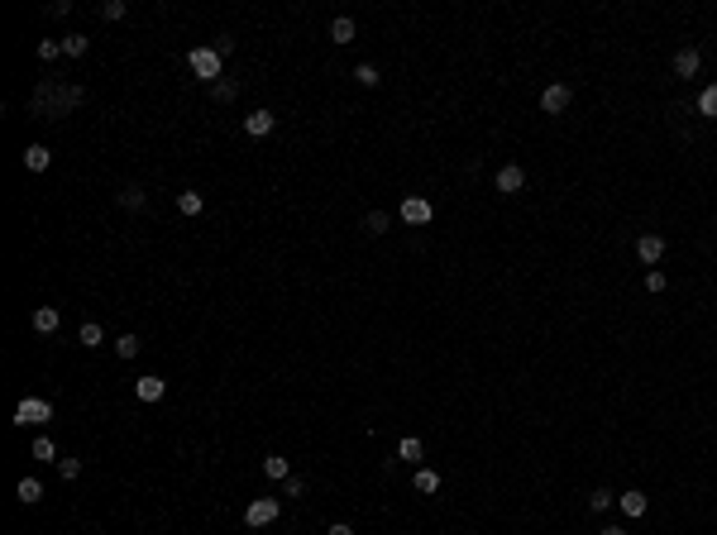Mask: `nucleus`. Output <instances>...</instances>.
Here are the masks:
<instances>
[{"label": "nucleus", "mask_w": 717, "mask_h": 535, "mask_svg": "<svg viewBox=\"0 0 717 535\" xmlns=\"http://www.w3.org/2000/svg\"><path fill=\"white\" fill-rule=\"evenodd\" d=\"M81 101H86V91H81V86H58V81H44V86L29 96V111H34V115H67L72 106H81Z\"/></svg>", "instance_id": "nucleus-1"}, {"label": "nucleus", "mask_w": 717, "mask_h": 535, "mask_svg": "<svg viewBox=\"0 0 717 535\" xmlns=\"http://www.w3.org/2000/svg\"><path fill=\"white\" fill-rule=\"evenodd\" d=\"M283 516V497H254V502L244 506V526H273V521Z\"/></svg>", "instance_id": "nucleus-2"}, {"label": "nucleus", "mask_w": 717, "mask_h": 535, "mask_svg": "<svg viewBox=\"0 0 717 535\" xmlns=\"http://www.w3.org/2000/svg\"><path fill=\"white\" fill-rule=\"evenodd\" d=\"M187 67H191L201 81H210V86L220 81V53H215V48H191V53H187Z\"/></svg>", "instance_id": "nucleus-3"}, {"label": "nucleus", "mask_w": 717, "mask_h": 535, "mask_svg": "<svg viewBox=\"0 0 717 535\" xmlns=\"http://www.w3.org/2000/svg\"><path fill=\"white\" fill-rule=\"evenodd\" d=\"M53 421V402H44V397H24L15 407V425H44Z\"/></svg>", "instance_id": "nucleus-4"}, {"label": "nucleus", "mask_w": 717, "mask_h": 535, "mask_svg": "<svg viewBox=\"0 0 717 535\" xmlns=\"http://www.w3.org/2000/svg\"><path fill=\"white\" fill-rule=\"evenodd\" d=\"M569 101H574V91L564 86V81H555V86H545L541 111H545V115H564V111H569Z\"/></svg>", "instance_id": "nucleus-5"}, {"label": "nucleus", "mask_w": 717, "mask_h": 535, "mask_svg": "<svg viewBox=\"0 0 717 535\" xmlns=\"http://www.w3.org/2000/svg\"><path fill=\"white\" fill-rule=\"evenodd\" d=\"M430 215H435V205H430L426 196H407V201H402V220L407 225H430Z\"/></svg>", "instance_id": "nucleus-6"}, {"label": "nucleus", "mask_w": 717, "mask_h": 535, "mask_svg": "<svg viewBox=\"0 0 717 535\" xmlns=\"http://www.w3.org/2000/svg\"><path fill=\"white\" fill-rule=\"evenodd\" d=\"M493 187L502 191V196H517V191L526 187V173L517 168V163H507V168H497V177H493Z\"/></svg>", "instance_id": "nucleus-7"}, {"label": "nucleus", "mask_w": 717, "mask_h": 535, "mask_svg": "<svg viewBox=\"0 0 717 535\" xmlns=\"http://www.w3.org/2000/svg\"><path fill=\"white\" fill-rule=\"evenodd\" d=\"M636 258H641L646 268L660 263V258H665V235H641V239H636Z\"/></svg>", "instance_id": "nucleus-8"}, {"label": "nucleus", "mask_w": 717, "mask_h": 535, "mask_svg": "<svg viewBox=\"0 0 717 535\" xmlns=\"http://www.w3.org/2000/svg\"><path fill=\"white\" fill-rule=\"evenodd\" d=\"M273 125H278V115H273V111L244 115V134H249V139H263V134H273Z\"/></svg>", "instance_id": "nucleus-9"}, {"label": "nucleus", "mask_w": 717, "mask_h": 535, "mask_svg": "<svg viewBox=\"0 0 717 535\" xmlns=\"http://www.w3.org/2000/svg\"><path fill=\"white\" fill-rule=\"evenodd\" d=\"M617 506H621V511H626L631 521H636V516H646V506H651V497H646L641 488H631V492H617Z\"/></svg>", "instance_id": "nucleus-10"}, {"label": "nucleus", "mask_w": 717, "mask_h": 535, "mask_svg": "<svg viewBox=\"0 0 717 535\" xmlns=\"http://www.w3.org/2000/svg\"><path fill=\"white\" fill-rule=\"evenodd\" d=\"M698 63H703L698 48H679V53H674V77H679V81H684V77H698Z\"/></svg>", "instance_id": "nucleus-11"}, {"label": "nucleus", "mask_w": 717, "mask_h": 535, "mask_svg": "<svg viewBox=\"0 0 717 535\" xmlns=\"http://www.w3.org/2000/svg\"><path fill=\"white\" fill-rule=\"evenodd\" d=\"M163 392H168V382H163V378H153V373L134 378V397H139V402H158Z\"/></svg>", "instance_id": "nucleus-12"}, {"label": "nucleus", "mask_w": 717, "mask_h": 535, "mask_svg": "<svg viewBox=\"0 0 717 535\" xmlns=\"http://www.w3.org/2000/svg\"><path fill=\"white\" fill-rule=\"evenodd\" d=\"M58 320H63V311H58V306H39V311H34V330H39V335H53V330H58Z\"/></svg>", "instance_id": "nucleus-13"}, {"label": "nucleus", "mask_w": 717, "mask_h": 535, "mask_svg": "<svg viewBox=\"0 0 717 535\" xmlns=\"http://www.w3.org/2000/svg\"><path fill=\"white\" fill-rule=\"evenodd\" d=\"M15 497H19L24 506L44 502V483H39V478H19V483H15Z\"/></svg>", "instance_id": "nucleus-14"}, {"label": "nucleus", "mask_w": 717, "mask_h": 535, "mask_svg": "<svg viewBox=\"0 0 717 535\" xmlns=\"http://www.w3.org/2000/svg\"><path fill=\"white\" fill-rule=\"evenodd\" d=\"M48 163H53V153H48L44 143H29V148H24V168H29V173H44Z\"/></svg>", "instance_id": "nucleus-15"}, {"label": "nucleus", "mask_w": 717, "mask_h": 535, "mask_svg": "<svg viewBox=\"0 0 717 535\" xmlns=\"http://www.w3.org/2000/svg\"><path fill=\"white\" fill-rule=\"evenodd\" d=\"M421 454H426V444L416 440V435H402V440H397V459H407V464H421Z\"/></svg>", "instance_id": "nucleus-16"}, {"label": "nucleus", "mask_w": 717, "mask_h": 535, "mask_svg": "<svg viewBox=\"0 0 717 535\" xmlns=\"http://www.w3.org/2000/svg\"><path fill=\"white\" fill-rule=\"evenodd\" d=\"M330 39H335V44H354V19L350 15H335L330 19Z\"/></svg>", "instance_id": "nucleus-17"}, {"label": "nucleus", "mask_w": 717, "mask_h": 535, "mask_svg": "<svg viewBox=\"0 0 717 535\" xmlns=\"http://www.w3.org/2000/svg\"><path fill=\"white\" fill-rule=\"evenodd\" d=\"M263 473H268L273 483H283V478H292V464H287L283 454H268V459H263Z\"/></svg>", "instance_id": "nucleus-18"}, {"label": "nucleus", "mask_w": 717, "mask_h": 535, "mask_svg": "<svg viewBox=\"0 0 717 535\" xmlns=\"http://www.w3.org/2000/svg\"><path fill=\"white\" fill-rule=\"evenodd\" d=\"M177 210H182V215H201V210H206L201 191H177Z\"/></svg>", "instance_id": "nucleus-19"}, {"label": "nucleus", "mask_w": 717, "mask_h": 535, "mask_svg": "<svg viewBox=\"0 0 717 535\" xmlns=\"http://www.w3.org/2000/svg\"><path fill=\"white\" fill-rule=\"evenodd\" d=\"M120 205H125V210H143V205H148V191H143V187H134V182H129V187L120 191Z\"/></svg>", "instance_id": "nucleus-20"}, {"label": "nucleus", "mask_w": 717, "mask_h": 535, "mask_svg": "<svg viewBox=\"0 0 717 535\" xmlns=\"http://www.w3.org/2000/svg\"><path fill=\"white\" fill-rule=\"evenodd\" d=\"M412 483H416V492H421V497H430V492L440 488V473H435V469H416Z\"/></svg>", "instance_id": "nucleus-21"}, {"label": "nucleus", "mask_w": 717, "mask_h": 535, "mask_svg": "<svg viewBox=\"0 0 717 535\" xmlns=\"http://www.w3.org/2000/svg\"><path fill=\"white\" fill-rule=\"evenodd\" d=\"M607 506H617V492H612V488H598V492H589V511H598V516H603Z\"/></svg>", "instance_id": "nucleus-22"}, {"label": "nucleus", "mask_w": 717, "mask_h": 535, "mask_svg": "<svg viewBox=\"0 0 717 535\" xmlns=\"http://www.w3.org/2000/svg\"><path fill=\"white\" fill-rule=\"evenodd\" d=\"M698 115H708V120H717V81H713V86H703V91H698Z\"/></svg>", "instance_id": "nucleus-23"}, {"label": "nucleus", "mask_w": 717, "mask_h": 535, "mask_svg": "<svg viewBox=\"0 0 717 535\" xmlns=\"http://www.w3.org/2000/svg\"><path fill=\"white\" fill-rule=\"evenodd\" d=\"M34 459H39V464H58V444L48 440V435H39V440H34Z\"/></svg>", "instance_id": "nucleus-24"}, {"label": "nucleus", "mask_w": 717, "mask_h": 535, "mask_svg": "<svg viewBox=\"0 0 717 535\" xmlns=\"http://www.w3.org/2000/svg\"><path fill=\"white\" fill-rule=\"evenodd\" d=\"M86 48H91V39H86V34H67V39H63V53H67V58H81Z\"/></svg>", "instance_id": "nucleus-25"}, {"label": "nucleus", "mask_w": 717, "mask_h": 535, "mask_svg": "<svg viewBox=\"0 0 717 535\" xmlns=\"http://www.w3.org/2000/svg\"><path fill=\"white\" fill-rule=\"evenodd\" d=\"M77 340H81L86 349H101V340H106V335H101V325H96V320H86V325L77 330Z\"/></svg>", "instance_id": "nucleus-26"}, {"label": "nucleus", "mask_w": 717, "mask_h": 535, "mask_svg": "<svg viewBox=\"0 0 717 535\" xmlns=\"http://www.w3.org/2000/svg\"><path fill=\"white\" fill-rule=\"evenodd\" d=\"M139 335H120V340H115V354H120V359H134V354H139Z\"/></svg>", "instance_id": "nucleus-27"}, {"label": "nucleus", "mask_w": 717, "mask_h": 535, "mask_svg": "<svg viewBox=\"0 0 717 535\" xmlns=\"http://www.w3.org/2000/svg\"><path fill=\"white\" fill-rule=\"evenodd\" d=\"M354 81H359V86H378V67H373V63H359V67H354Z\"/></svg>", "instance_id": "nucleus-28"}, {"label": "nucleus", "mask_w": 717, "mask_h": 535, "mask_svg": "<svg viewBox=\"0 0 717 535\" xmlns=\"http://www.w3.org/2000/svg\"><path fill=\"white\" fill-rule=\"evenodd\" d=\"M101 19H125V0H101Z\"/></svg>", "instance_id": "nucleus-29"}, {"label": "nucleus", "mask_w": 717, "mask_h": 535, "mask_svg": "<svg viewBox=\"0 0 717 535\" xmlns=\"http://www.w3.org/2000/svg\"><path fill=\"white\" fill-rule=\"evenodd\" d=\"M58 53H63V39H44V44H39V58H44V63H53Z\"/></svg>", "instance_id": "nucleus-30"}, {"label": "nucleus", "mask_w": 717, "mask_h": 535, "mask_svg": "<svg viewBox=\"0 0 717 535\" xmlns=\"http://www.w3.org/2000/svg\"><path fill=\"white\" fill-rule=\"evenodd\" d=\"M665 287H669V277L660 268H651V272H646V292H665Z\"/></svg>", "instance_id": "nucleus-31"}, {"label": "nucleus", "mask_w": 717, "mask_h": 535, "mask_svg": "<svg viewBox=\"0 0 717 535\" xmlns=\"http://www.w3.org/2000/svg\"><path fill=\"white\" fill-rule=\"evenodd\" d=\"M58 473H63V483H72L81 473V459H58Z\"/></svg>", "instance_id": "nucleus-32"}, {"label": "nucleus", "mask_w": 717, "mask_h": 535, "mask_svg": "<svg viewBox=\"0 0 717 535\" xmlns=\"http://www.w3.org/2000/svg\"><path fill=\"white\" fill-rule=\"evenodd\" d=\"M302 492H306V483L297 478V473H292V478H283V497H302Z\"/></svg>", "instance_id": "nucleus-33"}, {"label": "nucleus", "mask_w": 717, "mask_h": 535, "mask_svg": "<svg viewBox=\"0 0 717 535\" xmlns=\"http://www.w3.org/2000/svg\"><path fill=\"white\" fill-rule=\"evenodd\" d=\"M364 230H368V235H382V230H387V215H382V210H373V215L364 220Z\"/></svg>", "instance_id": "nucleus-34"}, {"label": "nucleus", "mask_w": 717, "mask_h": 535, "mask_svg": "<svg viewBox=\"0 0 717 535\" xmlns=\"http://www.w3.org/2000/svg\"><path fill=\"white\" fill-rule=\"evenodd\" d=\"M210 96H215V101H235V81H215Z\"/></svg>", "instance_id": "nucleus-35"}, {"label": "nucleus", "mask_w": 717, "mask_h": 535, "mask_svg": "<svg viewBox=\"0 0 717 535\" xmlns=\"http://www.w3.org/2000/svg\"><path fill=\"white\" fill-rule=\"evenodd\" d=\"M210 48H215L220 58H230V53H235V39H230V34H220V39H215V44H210Z\"/></svg>", "instance_id": "nucleus-36"}, {"label": "nucleus", "mask_w": 717, "mask_h": 535, "mask_svg": "<svg viewBox=\"0 0 717 535\" xmlns=\"http://www.w3.org/2000/svg\"><path fill=\"white\" fill-rule=\"evenodd\" d=\"M325 535H354V526H345V521H335V526H330Z\"/></svg>", "instance_id": "nucleus-37"}, {"label": "nucleus", "mask_w": 717, "mask_h": 535, "mask_svg": "<svg viewBox=\"0 0 717 535\" xmlns=\"http://www.w3.org/2000/svg\"><path fill=\"white\" fill-rule=\"evenodd\" d=\"M603 535H631V531H626V526H607Z\"/></svg>", "instance_id": "nucleus-38"}]
</instances>
